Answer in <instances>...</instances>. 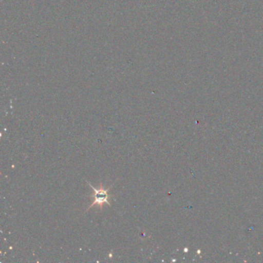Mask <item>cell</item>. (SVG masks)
<instances>
[{
  "instance_id": "obj_1",
  "label": "cell",
  "mask_w": 263,
  "mask_h": 263,
  "mask_svg": "<svg viewBox=\"0 0 263 263\" xmlns=\"http://www.w3.org/2000/svg\"><path fill=\"white\" fill-rule=\"evenodd\" d=\"M87 183L90 186V187L93 189V192H95V201H93V202H92V204L87 208L86 212H87L89 209H91V208L93 207V205H95V204H98V206H100L101 210H103V205H104V204H107L110 206L111 205V204H110L108 201V192L109 190L111 189L112 185L110 186L108 189H104V187H103L102 183H101L99 189H95V187H93L90 182H88V181H87Z\"/></svg>"
}]
</instances>
